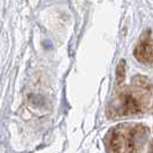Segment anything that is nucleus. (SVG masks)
I'll use <instances>...</instances> for the list:
<instances>
[{"label": "nucleus", "instance_id": "1", "mask_svg": "<svg viewBox=\"0 0 153 153\" xmlns=\"http://www.w3.org/2000/svg\"><path fill=\"white\" fill-rule=\"evenodd\" d=\"M135 85L117 93L108 105L109 117H124L143 113L151 100V83L145 77L138 76L134 79Z\"/></svg>", "mask_w": 153, "mask_h": 153}, {"label": "nucleus", "instance_id": "2", "mask_svg": "<svg viewBox=\"0 0 153 153\" xmlns=\"http://www.w3.org/2000/svg\"><path fill=\"white\" fill-rule=\"evenodd\" d=\"M149 129L140 124L121 126L112 131L108 145L112 153H138L149 137Z\"/></svg>", "mask_w": 153, "mask_h": 153}, {"label": "nucleus", "instance_id": "3", "mask_svg": "<svg viewBox=\"0 0 153 153\" xmlns=\"http://www.w3.org/2000/svg\"><path fill=\"white\" fill-rule=\"evenodd\" d=\"M135 58L144 65L152 63V31L146 30L138 40L134 52Z\"/></svg>", "mask_w": 153, "mask_h": 153}, {"label": "nucleus", "instance_id": "4", "mask_svg": "<svg viewBox=\"0 0 153 153\" xmlns=\"http://www.w3.org/2000/svg\"><path fill=\"white\" fill-rule=\"evenodd\" d=\"M126 78V61L121 60L120 65L117 66L116 69V79H117V84H121Z\"/></svg>", "mask_w": 153, "mask_h": 153}]
</instances>
